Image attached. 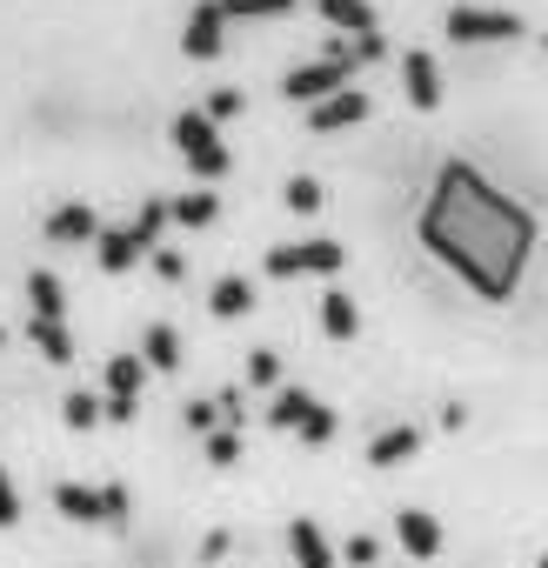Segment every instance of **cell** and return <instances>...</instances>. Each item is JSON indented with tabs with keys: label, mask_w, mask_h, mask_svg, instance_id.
<instances>
[{
	"label": "cell",
	"mask_w": 548,
	"mask_h": 568,
	"mask_svg": "<svg viewBox=\"0 0 548 568\" xmlns=\"http://www.w3.org/2000/svg\"><path fill=\"white\" fill-rule=\"evenodd\" d=\"M148 261H154V274H161V281H181V274H187V254H174L168 241H161V247H154Z\"/></svg>",
	"instance_id": "cell-30"
},
{
	"label": "cell",
	"mask_w": 548,
	"mask_h": 568,
	"mask_svg": "<svg viewBox=\"0 0 548 568\" xmlns=\"http://www.w3.org/2000/svg\"><path fill=\"white\" fill-rule=\"evenodd\" d=\"M315 8H322V21H328V28H342L348 41H368V34H382L375 0H315Z\"/></svg>",
	"instance_id": "cell-10"
},
{
	"label": "cell",
	"mask_w": 548,
	"mask_h": 568,
	"mask_svg": "<svg viewBox=\"0 0 548 568\" xmlns=\"http://www.w3.org/2000/svg\"><path fill=\"white\" fill-rule=\"evenodd\" d=\"M355 41H335L328 54H315V61H295L288 74H282V94L295 101V108H315V101H328V94H342V88H355Z\"/></svg>",
	"instance_id": "cell-2"
},
{
	"label": "cell",
	"mask_w": 548,
	"mask_h": 568,
	"mask_svg": "<svg viewBox=\"0 0 548 568\" xmlns=\"http://www.w3.org/2000/svg\"><path fill=\"white\" fill-rule=\"evenodd\" d=\"M128 227H134V234L148 241V254H154V247H161V234L174 227V207H168V194H154V201H141V214H134Z\"/></svg>",
	"instance_id": "cell-20"
},
{
	"label": "cell",
	"mask_w": 548,
	"mask_h": 568,
	"mask_svg": "<svg viewBox=\"0 0 548 568\" xmlns=\"http://www.w3.org/2000/svg\"><path fill=\"white\" fill-rule=\"evenodd\" d=\"M382 54H388V41H382V34H368V41H355V61H362V68H375Z\"/></svg>",
	"instance_id": "cell-32"
},
{
	"label": "cell",
	"mask_w": 548,
	"mask_h": 568,
	"mask_svg": "<svg viewBox=\"0 0 548 568\" xmlns=\"http://www.w3.org/2000/svg\"><path fill=\"white\" fill-rule=\"evenodd\" d=\"M302 435H308V442H328V435H335V408H322V402H315V408L302 415Z\"/></svg>",
	"instance_id": "cell-31"
},
{
	"label": "cell",
	"mask_w": 548,
	"mask_h": 568,
	"mask_svg": "<svg viewBox=\"0 0 548 568\" xmlns=\"http://www.w3.org/2000/svg\"><path fill=\"white\" fill-rule=\"evenodd\" d=\"M415 448H422V428H408V422H402V428H382V435H375L368 462H375V468H395V462H408Z\"/></svg>",
	"instance_id": "cell-18"
},
{
	"label": "cell",
	"mask_w": 548,
	"mask_h": 568,
	"mask_svg": "<svg viewBox=\"0 0 548 568\" xmlns=\"http://www.w3.org/2000/svg\"><path fill=\"white\" fill-rule=\"evenodd\" d=\"M101 234H108V221L88 201H61L48 214V241H61V247H101Z\"/></svg>",
	"instance_id": "cell-7"
},
{
	"label": "cell",
	"mask_w": 548,
	"mask_h": 568,
	"mask_svg": "<svg viewBox=\"0 0 548 568\" xmlns=\"http://www.w3.org/2000/svg\"><path fill=\"white\" fill-rule=\"evenodd\" d=\"M0 521H14V488H8V475H0Z\"/></svg>",
	"instance_id": "cell-34"
},
{
	"label": "cell",
	"mask_w": 548,
	"mask_h": 568,
	"mask_svg": "<svg viewBox=\"0 0 548 568\" xmlns=\"http://www.w3.org/2000/svg\"><path fill=\"white\" fill-rule=\"evenodd\" d=\"M282 207H295V214H322V207H328V194H322V181H315V174H288Z\"/></svg>",
	"instance_id": "cell-24"
},
{
	"label": "cell",
	"mask_w": 548,
	"mask_h": 568,
	"mask_svg": "<svg viewBox=\"0 0 548 568\" xmlns=\"http://www.w3.org/2000/svg\"><path fill=\"white\" fill-rule=\"evenodd\" d=\"M541 568H548V555H541Z\"/></svg>",
	"instance_id": "cell-36"
},
{
	"label": "cell",
	"mask_w": 548,
	"mask_h": 568,
	"mask_svg": "<svg viewBox=\"0 0 548 568\" xmlns=\"http://www.w3.org/2000/svg\"><path fill=\"white\" fill-rule=\"evenodd\" d=\"M214 415H221V402H194V408H187L194 428H214Z\"/></svg>",
	"instance_id": "cell-33"
},
{
	"label": "cell",
	"mask_w": 548,
	"mask_h": 568,
	"mask_svg": "<svg viewBox=\"0 0 548 568\" xmlns=\"http://www.w3.org/2000/svg\"><path fill=\"white\" fill-rule=\"evenodd\" d=\"M61 415H68V428H94V422H101V402H94L88 388H74V395L61 402Z\"/></svg>",
	"instance_id": "cell-28"
},
{
	"label": "cell",
	"mask_w": 548,
	"mask_h": 568,
	"mask_svg": "<svg viewBox=\"0 0 548 568\" xmlns=\"http://www.w3.org/2000/svg\"><path fill=\"white\" fill-rule=\"evenodd\" d=\"M322 335H328V342H355V335H362V308H355V295H342V288L322 295Z\"/></svg>",
	"instance_id": "cell-15"
},
{
	"label": "cell",
	"mask_w": 548,
	"mask_h": 568,
	"mask_svg": "<svg viewBox=\"0 0 548 568\" xmlns=\"http://www.w3.org/2000/svg\"><path fill=\"white\" fill-rule=\"evenodd\" d=\"M227 48V14H221V0H194V14L181 21V54L187 61H214Z\"/></svg>",
	"instance_id": "cell-6"
},
{
	"label": "cell",
	"mask_w": 548,
	"mask_h": 568,
	"mask_svg": "<svg viewBox=\"0 0 548 568\" xmlns=\"http://www.w3.org/2000/svg\"><path fill=\"white\" fill-rule=\"evenodd\" d=\"M368 114H375V101H368L362 88H342V94H328V101L308 108V128H315V134H342V128H362Z\"/></svg>",
	"instance_id": "cell-9"
},
{
	"label": "cell",
	"mask_w": 548,
	"mask_h": 568,
	"mask_svg": "<svg viewBox=\"0 0 548 568\" xmlns=\"http://www.w3.org/2000/svg\"><path fill=\"white\" fill-rule=\"evenodd\" d=\"M0 342H8V328H0Z\"/></svg>",
	"instance_id": "cell-35"
},
{
	"label": "cell",
	"mask_w": 548,
	"mask_h": 568,
	"mask_svg": "<svg viewBox=\"0 0 548 568\" xmlns=\"http://www.w3.org/2000/svg\"><path fill=\"white\" fill-rule=\"evenodd\" d=\"M302 0H221V14L227 21H282V14H295Z\"/></svg>",
	"instance_id": "cell-23"
},
{
	"label": "cell",
	"mask_w": 548,
	"mask_h": 568,
	"mask_svg": "<svg viewBox=\"0 0 548 568\" xmlns=\"http://www.w3.org/2000/svg\"><path fill=\"white\" fill-rule=\"evenodd\" d=\"M141 362H148L154 375H174V368H181V335H174L168 322H148V328H141Z\"/></svg>",
	"instance_id": "cell-16"
},
{
	"label": "cell",
	"mask_w": 548,
	"mask_h": 568,
	"mask_svg": "<svg viewBox=\"0 0 548 568\" xmlns=\"http://www.w3.org/2000/svg\"><path fill=\"white\" fill-rule=\"evenodd\" d=\"M68 515H121V495H88V488H61Z\"/></svg>",
	"instance_id": "cell-25"
},
{
	"label": "cell",
	"mask_w": 548,
	"mask_h": 568,
	"mask_svg": "<svg viewBox=\"0 0 548 568\" xmlns=\"http://www.w3.org/2000/svg\"><path fill=\"white\" fill-rule=\"evenodd\" d=\"M295 548H302V561H308V568H328V541H322V528H315V521H302V528H295Z\"/></svg>",
	"instance_id": "cell-29"
},
{
	"label": "cell",
	"mask_w": 548,
	"mask_h": 568,
	"mask_svg": "<svg viewBox=\"0 0 548 568\" xmlns=\"http://www.w3.org/2000/svg\"><path fill=\"white\" fill-rule=\"evenodd\" d=\"M415 241H422V254H435V267H448L461 281L475 302L501 308L528 281L541 221H535L528 201L495 187L475 161H442L435 181H428V201L415 214Z\"/></svg>",
	"instance_id": "cell-1"
},
{
	"label": "cell",
	"mask_w": 548,
	"mask_h": 568,
	"mask_svg": "<svg viewBox=\"0 0 548 568\" xmlns=\"http://www.w3.org/2000/svg\"><path fill=\"white\" fill-rule=\"evenodd\" d=\"M254 308V281L247 274H214V288H207V315L214 322H241Z\"/></svg>",
	"instance_id": "cell-12"
},
{
	"label": "cell",
	"mask_w": 548,
	"mask_h": 568,
	"mask_svg": "<svg viewBox=\"0 0 548 568\" xmlns=\"http://www.w3.org/2000/svg\"><path fill=\"white\" fill-rule=\"evenodd\" d=\"M402 548H408V555H435V548H442V528H435V515L408 508V515H402Z\"/></svg>",
	"instance_id": "cell-22"
},
{
	"label": "cell",
	"mask_w": 548,
	"mask_h": 568,
	"mask_svg": "<svg viewBox=\"0 0 548 568\" xmlns=\"http://www.w3.org/2000/svg\"><path fill=\"white\" fill-rule=\"evenodd\" d=\"M141 382H148V362H141V355H114V362H108V402H134Z\"/></svg>",
	"instance_id": "cell-19"
},
{
	"label": "cell",
	"mask_w": 548,
	"mask_h": 568,
	"mask_svg": "<svg viewBox=\"0 0 548 568\" xmlns=\"http://www.w3.org/2000/svg\"><path fill=\"white\" fill-rule=\"evenodd\" d=\"M315 408V395L308 388H274V402H267V422L274 428H302V415Z\"/></svg>",
	"instance_id": "cell-21"
},
{
	"label": "cell",
	"mask_w": 548,
	"mask_h": 568,
	"mask_svg": "<svg viewBox=\"0 0 548 568\" xmlns=\"http://www.w3.org/2000/svg\"><path fill=\"white\" fill-rule=\"evenodd\" d=\"M168 134H174V154L187 161V174H194L201 187H214V181L234 168V154H227V141H221V128H214L201 108H181Z\"/></svg>",
	"instance_id": "cell-3"
},
{
	"label": "cell",
	"mask_w": 548,
	"mask_h": 568,
	"mask_svg": "<svg viewBox=\"0 0 548 568\" xmlns=\"http://www.w3.org/2000/svg\"><path fill=\"white\" fill-rule=\"evenodd\" d=\"M28 342H34V355L54 362V368L74 362V335H68V322H34V315H28Z\"/></svg>",
	"instance_id": "cell-17"
},
{
	"label": "cell",
	"mask_w": 548,
	"mask_h": 568,
	"mask_svg": "<svg viewBox=\"0 0 548 568\" xmlns=\"http://www.w3.org/2000/svg\"><path fill=\"white\" fill-rule=\"evenodd\" d=\"M442 34L461 41V48H501V41H521V14L508 8H475V0H455V8L442 14Z\"/></svg>",
	"instance_id": "cell-4"
},
{
	"label": "cell",
	"mask_w": 548,
	"mask_h": 568,
	"mask_svg": "<svg viewBox=\"0 0 548 568\" xmlns=\"http://www.w3.org/2000/svg\"><path fill=\"white\" fill-rule=\"evenodd\" d=\"M28 315L34 322H68V281L54 267H34L28 274Z\"/></svg>",
	"instance_id": "cell-11"
},
{
	"label": "cell",
	"mask_w": 548,
	"mask_h": 568,
	"mask_svg": "<svg viewBox=\"0 0 548 568\" xmlns=\"http://www.w3.org/2000/svg\"><path fill=\"white\" fill-rule=\"evenodd\" d=\"M168 207H174V227H214V221H221V194H214V187L168 194Z\"/></svg>",
	"instance_id": "cell-14"
},
{
	"label": "cell",
	"mask_w": 548,
	"mask_h": 568,
	"mask_svg": "<svg viewBox=\"0 0 548 568\" xmlns=\"http://www.w3.org/2000/svg\"><path fill=\"white\" fill-rule=\"evenodd\" d=\"M94 261H101V274H128V267L148 261V241H141L134 227H108L101 247H94Z\"/></svg>",
	"instance_id": "cell-13"
},
{
	"label": "cell",
	"mask_w": 548,
	"mask_h": 568,
	"mask_svg": "<svg viewBox=\"0 0 548 568\" xmlns=\"http://www.w3.org/2000/svg\"><path fill=\"white\" fill-rule=\"evenodd\" d=\"M241 108H247V94H241V88H214V94H207V101H201V114H207V121H214V128H221V121H234V114H241Z\"/></svg>",
	"instance_id": "cell-26"
},
{
	"label": "cell",
	"mask_w": 548,
	"mask_h": 568,
	"mask_svg": "<svg viewBox=\"0 0 548 568\" xmlns=\"http://www.w3.org/2000/svg\"><path fill=\"white\" fill-rule=\"evenodd\" d=\"M402 88H408V108L435 114V108H442V61H435L428 48H408V54H402Z\"/></svg>",
	"instance_id": "cell-8"
},
{
	"label": "cell",
	"mask_w": 548,
	"mask_h": 568,
	"mask_svg": "<svg viewBox=\"0 0 548 568\" xmlns=\"http://www.w3.org/2000/svg\"><path fill=\"white\" fill-rule=\"evenodd\" d=\"M342 241H328V234H315V241H282V247H267V274L274 281H295V274H342Z\"/></svg>",
	"instance_id": "cell-5"
},
{
	"label": "cell",
	"mask_w": 548,
	"mask_h": 568,
	"mask_svg": "<svg viewBox=\"0 0 548 568\" xmlns=\"http://www.w3.org/2000/svg\"><path fill=\"white\" fill-rule=\"evenodd\" d=\"M274 382H282V355H274V348H254V355H247V388H274Z\"/></svg>",
	"instance_id": "cell-27"
}]
</instances>
